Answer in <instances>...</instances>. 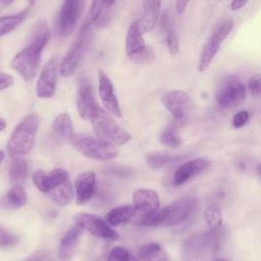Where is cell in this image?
Masks as SVG:
<instances>
[{"mask_svg": "<svg viewBox=\"0 0 261 261\" xmlns=\"http://www.w3.org/2000/svg\"><path fill=\"white\" fill-rule=\"evenodd\" d=\"M216 102L224 108L241 105L246 99V87L236 75L224 74L219 77L214 90Z\"/></svg>", "mask_w": 261, "mask_h": 261, "instance_id": "obj_4", "label": "cell"}, {"mask_svg": "<svg viewBox=\"0 0 261 261\" xmlns=\"http://www.w3.org/2000/svg\"><path fill=\"white\" fill-rule=\"evenodd\" d=\"M161 0H143V15L140 22L142 33L150 32L156 24L159 11H160Z\"/></svg>", "mask_w": 261, "mask_h": 261, "instance_id": "obj_21", "label": "cell"}, {"mask_svg": "<svg viewBox=\"0 0 261 261\" xmlns=\"http://www.w3.org/2000/svg\"><path fill=\"white\" fill-rule=\"evenodd\" d=\"M3 158H4V152L2 150H0V163L2 162Z\"/></svg>", "mask_w": 261, "mask_h": 261, "instance_id": "obj_49", "label": "cell"}, {"mask_svg": "<svg viewBox=\"0 0 261 261\" xmlns=\"http://www.w3.org/2000/svg\"><path fill=\"white\" fill-rule=\"evenodd\" d=\"M250 118V114L248 111L246 110H242L240 112H238L234 116H233V119H232V125L237 128H240L242 127L243 125H245L248 120Z\"/></svg>", "mask_w": 261, "mask_h": 261, "instance_id": "obj_40", "label": "cell"}, {"mask_svg": "<svg viewBox=\"0 0 261 261\" xmlns=\"http://www.w3.org/2000/svg\"><path fill=\"white\" fill-rule=\"evenodd\" d=\"M162 103L176 122L184 121L191 108L190 97L180 90L167 92L162 97Z\"/></svg>", "mask_w": 261, "mask_h": 261, "instance_id": "obj_13", "label": "cell"}, {"mask_svg": "<svg viewBox=\"0 0 261 261\" xmlns=\"http://www.w3.org/2000/svg\"><path fill=\"white\" fill-rule=\"evenodd\" d=\"M107 261H138V259L124 247H114L107 258Z\"/></svg>", "mask_w": 261, "mask_h": 261, "instance_id": "obj_35", "label": "cell"}, {"mask_svg": "<svg viewBox=\"0 0 261 261\" xmlns=\"http://www.w3.org/2000/svg\"><path fill=\"white\" fill-rule=\"evenodd\" d=\"M34 185L42 193L49 194L52 190L63 184L68 179V173L63 168H56L49 173H45L43 170H37L32 176Z\"/></svg>", "mask_w": 261, "mask_h": 261, "instance_id": "obj_15", "label": "cell"}, {"mask_svg": "<svg viewBox=\"0 0 261 261\" xmlns=\"http://www.w3.org/2000/svg\"><path fill=\"white\" fill-rule=\"evenodd\" d=\"M49 39H50V34H49L47 21L45 19L41 18L35 23L33 30L31 32L30 39H29V45L43 50L45 45L49 41Z\"/></svg>", "mask_w": 261, "mask_h": 261, "instance_id": "obj_24", "label": "cell"}, {"mask_svg": "<svg viewBox=\"0 0 261 261\" xmlns=\"http://www.w3.org/2000/svg\"><path fill=\"white\" fill-rule=\"evenodd\" d=\"M42 51L37 47L28 45L13 57L10 67L20 74L24 81H32L40 68Z\"/></svg>", "mask_w": 261, "mask_h": 261, "instance_id": "obj_8", "label": "cell"}, {"mask_svg": "<svg viewBox=\"0 0 261 261\" xmlns=\"http://www.w3.org/2000/svg\"><path fill=\"white\" fill-rule=\"evenodd\" d=\"M59 66L58 57H52L44 65L37 81L36 93L41 99L51 98L56 90L57 70Z\"/></svg>", "mask_w": 261, "mask_h": 261, "instance_id": "obj_11", "label": "cell"}, {"mask_svg": "<svg viewBox=\"0 0 261 261\" xmlns=\"http://www.w3.org/2000/svg\"><path fill=\"white\" fill-rule=\"evenodd\" d=\"M29 1H30V3L33 5V4L35 3V1H36V0H29Z\"/></svg>", "mask_w": 261, "mask_h": 261, "instance_id": "obj_51", "label": "cell"}, {"mask_svg": "<svg viewBox=\"0 0 261 261\" xmlns=\"http://www.w3.org/2000/svg\"><path fill=\"white\" fill-rule=\"evenodd\" d=\"M83 228L75 224V226L68 229L58 246V257L60 261H69L75 251V248L83 234Z\"/></svg>", "mask_w": 261, "mask_h": 261, "instance_id": "obj_19", "label": "cell"}, {"mask_svg": "<svg viewBox=\"0 0 261 261\" xmlns=\"http://www.w3.org/2000/svg\"><path fill=\"white\" fill-rule=\"evenodd\" d=\"M139 21H134L126 33L125 51L127 56L138 63H149L155 58L154 52L145 44Z\"/></svg>", "mask_w": 261, "mask_h": 261, "instance_id": "obj_7", "label": "cell"}, {"mask_svg": "<svg viewBox=\"0 0 261 261\" xmlns=\"http://www.w3.org/2000/svg\"><path fill=\"white\" fill-rule=\"evenodd\" d=\"M50 256L46 251H38L28 257L24 261H49Z\"/></svg>", "mask_w": 261, "mask_h": 261, "instance_id": "obj_41", "label": "cell"}, {"mask_svg": "<svg viewBox=\"0 0 261 261\" xmlns=\"http://www.w3.org/2000/svg\"><path fill=\"white\" fill-rule=\"evenodd\" d=\"M219 230H208L189 237L184 244V255L187 261H197L212 254L218 247Z\"/></svg>", "mask_w": 261, "mask_h": 261, "instance_id": "obj_6", "label": "cell"}, {"mask_svg": "<svg viewBox=\"0 0 261 261\" xmlns=\"http://www.w3.org/2000/svg\"><path fill=\"white\" fill-rule=\"evenodd\" d=\"M233 24H234V22L231 18H226V19L220 21V23H218L215 27V29L213 30L210 37H212L213 39H215L216 41H218L221 44L226 39V37L229 35L231 30L233 29Z\"/></svg>", "mask_w": 261, "mask_h": 261, "instance_id": "obj_33", "label": "cell"}, {"mask_svg": "<svg viewBox=\"0 0 261 261\" xmlns=\"http://www.w3.org/2000/svg\"><path fill=\"white\" fill-rule=\"evenodd\" d=\"M52 130L55 137L62 141H69L73 135V127L70 116L63 112L57 115L52 124Z\"/></svg>", "mask_w": 261, "mask_h": 261, "instance_id": "obj_23", "label": "cell"}, {"mask_svg": "<svg viewBox=\"0 0 261 261\" xmlns=\"http://www.w3.org/2000/svg\"><path fill=\"white\" fill-rule=\"evenodd\" d=\"M166 44H167L169 52L172 55L177 54L179 46H178V39H177V35H176L175 31L171 30L166 34Z\"/></svg>", "mask_w": 261, "mask_h": 261, "instance_id": "obj_39", "label": "cell"}, {"mask_svg": "<svg viewBox=\"0 0 261 261\" xmlns=\"http://www.w3.org/2000/svg\"><path fill=\"white\" fill-rule=\"evenodd\" d=\"M90 119L97 138L110 146H121L132 139L130 134L122 128L110 113L103 110L97 103L92 109Z\"/></svg>", "mask_w": 261, "mask_h": 261, "instance_id": "obj_2", "label": "cell"}, {"mask_svg": "<svg viewBox=\"0 0 261 261\" xmlns=\"http://www.w3.org/2000/svg\"><path fill=\"white\" fill-rule=\"evenodd\" d=\"M96 175L92 171L81 173L75 178L76 204L84 205L89 202L95 194Z\"/></svg>", "mask_w": 261, "mask_h": 261, "instance_id": "obj_18", "label": "cell"}, {"mask_svg": "<svg viewBox=\"0 0 261 261\" xmlns=\"http://www.w3.org/2000/svg\"><path fill=\"white\" fill-rule=\"evenodd\" d=\"M5 127H6V122H5V120L2 119V118H0V132L4 130Z\"/></svg>", "mask_w": 261, "mask_h": 261, "instance_id": "obj_47", "label": "cell"}, {"mask_svg": "<svg viewBox=\"0 0 261 261\" xmlns=\"http://www.w3.org/2000/svg\"><path fill=\"white\" fill-rule=\"evenodd\" d=\"M27 201L28 197L25 191L20 185L15 184L8 190L6 195L1 199L0 204L3 207L7 208H19L24 206L27 204Z\"/></svg>", "mask_w": 261, "mask_h": 261, "instance_id": "obj_22", "label": "cell"}, {"mask_svg": "<svg viewBox=\"0 0 261 261\" xmlns=\"http://www.w3.org/2000/svg\"><path fill=\"white\" fill-rule=\"evenodd\" d=\"M133 206L137 220L145 218L159 210V196L153 190L138 189L133 194Z\"/></svg>", "mask_w": 261, "mask_h": 261, "instance_id": "obj_12", "label": "cell"}, {"mask_svg": "<svg viewBox=\"0 0 261 261\" xmlns=\"http://www.w3.org/2000/svg\"><path fill=\"white\" fill-rule=\"evenodd\" d=\"M139 258L141 261H169L164 249L156 243L141 247L139 250Z\"/></svg>", "mask_w": 261, "mask_h": 261, "instance_id": "obj_27", "label": "cell"}, {"mask_svg": "<svg viewBox=\"0 0 261 261\" xmlns=\"http://www.w3.org/2000/svg\"><path fill=\"white\" fill-rule=\"evenodd\" d=\"M16 237L6 228L0 226V248L9 247L16 243Z\"/></svg>", "mask_w": 261, "mask_h": 261, "instance_id": "obj_38", "label": "cell"}, {"mask_svg": "<svg viewBox=\"0 0 261 261\" xmlns=\"http://www.w3.org/2000/svg\"><path fill=\"white\" fill-rule=\"evenodd\" d=\"M219 1H223V0H219Z\"/></svg>", "mask_w": 261, "mask_h": 261, "instance_id": "obj_52", "label": "cell"}, {"mask_svg": "<svg viewBox=\"0 0 261 261\" xmlns=\"http://www.w3.org/2000/svg\"><path fill=\"white\" fill-rule=\"evenodd\" d=\"M49 196L54 202H56L60 206L68 205L73 200V197H74L73 188L69 178L65 180L63 184H61L60 186H58L57 188H55L54 190H52L49 193Z\"/></svg>", "mask_w": 261, "mask_h": 261, "instance_id": "obj_28", "label": "cell"}, {"mask_svg": "<svg viewBox=\"0 0 261 261\" xmlns=\"http://www.w3.org/2000/svg\"><path fill=\"white\" fill-rule=\"evenodd\" d=\"M198 207L196 198H184L177 200L163 209H159L154 214L135 221L143 226H174L187 220Z\"/></svg>", "mask_w": 261, "mask_h": 261, "instance_id": "obj_1", "label": "cell"}, {"mask_svg": "<svg viewBox=\"0 0 261 261\" xmlns=\"http://www.w3.org/2000/svg\"><path fill=\"white\" fill-rule=\"evenodd\" d=\"M84 5L85 0H64L58 19V31L61 36L67 37L73 32L83 13Z\"/></svg>", "mask_w": 261, "mask_h": 261, "instance_id": "obj_10", "label": "cell"}, {"mask_svg": "<svg viewBox=\"0 0 261 261\" xmlns=\"http://www.w3.org/2000/svg\"><path fill=\"white\" fill-rule=\"evenodd\" d=\"M181 156H174V155H167L162 153H156L151 152L147 153L145 156L147 165L152 169H160L162 167H165L169 164H172L178 160H180Z\"/></svg>", "mask_w": 261, "mask_h": 261, "instance_id": "obj_30", "label": "cell"}, {"mask_svg": "<svg viewBox=\"0 0 261 261\" xmlns=\"http://www.w3.org/2000/svg\"><path fill=\"white\" fill-rule=\"evenodd\" d=\"M15 0H0V5L1 6H8V5H10L11 3H13Z\"/></svg>", "mask_w": 261, "mask_h": 261, "instance_id": "obj_45", "label": "cell"}, {"mask_svg": "<svg viewBox=\"0 0 261 261\" xmlns=\"http://www.w3.org/2000/svg\"><path fill=\"white\" fill-rule=\"evenodd\" d=\"M98 79H99V95H100L103 106L109 113L117 117H121V109H120V106H119V103L110 79L101 69L99 70Z\"/></svg>", "mask_w": 261, "mask_h": 261, "instance_id": "obj_16", "label": "cell"}, {"mask_svg": "<svg viewBox=\"0 0 261 261\" xmlns=\"http://www.w3.org/2000/svg\"><path fill=\"white\" fill-rule=\"evenodd\" d=\"M96 102L93 96L92 87L86 77H82L79 84L76 100V107L81 117L84 119H90L91 112Z\"/></svg>", "mask_w": 261, "mask_h": 261, "instance_id": "obj_20", "label": "cell"}, {"mask_svg": "<svg viewBox=\"0 0 261 261\" xmlns=\"http://www.w3.org/2000/svg\"><path fill=\"white\" fill-rule=\"evenodd\" d=\"M189 3V0H176L175 6H176V12L178 14L184 13V11L186 10V7Z\"/></svg>", "mask_w": 261, "mask_h": 261, "instance_id": "obj_44", "label": "cell"}, {"mask_svg": "<svg viewBox=\"0 0 261 261\" xmlns=\"http://www.w3.org/2000/svg\"><path fill=\"white\" fill-rule=\"evenodd\" d=\"M220 45L221 44L218 41H216L215 39H213L212 37H209V39L206 41V43L204 44V46L202 48L200 58H199L198 69L200 72L205 71L209 67L214 56L218 52Z\"/></svg>", "mask_w": 261, "mask_h": 261, "instance_id": "obj_26", "label": "cell"}, {"mask_svg": "<svg viewBox=\"0 0 261 261\" xmlns=\"http://www.w3.org/2000/svg\"><path fill=\"white\" fill-rule=\"evenodd\" d=\"M203 217L210 230H219L222 222L221 208L219 204L210 203L203 212Z\"/></svg>", "mask_w": 261, "mask_h": 261, "instance_id": "obj_31", "label": "cell"}, {"mask_svg": "<svg viewBox=\"0 0 261 261\" xmlns=\"http://www.w3.org/2000/svg\"><path fill=\"white\" fill-rule=\"evenodd\" d=\"M74 222L83 229L98 238L111 241L119 239V234L97 215L81 212L74 215Z\"/></svg>", "mask_w": 261, "mask_h": 261, "instance_id": "obj_9", "label": "cell"}, {"mask_svg": "<svg viewBox=\"0 0 261 261\" xmlns=\"http://www.w3.org/2000/svg\"><path fill=\"white\" fill-rule=\"evenodd\" d=\"M248 88L251 95L261 99V74H254L248 80Z\"/></svg>", "mask_w": 261, "mask_h": 261, "instance_id": "obj_37", "label": "cell"}, {"mask_svg": "<svg viewBox=\"0 0 261 261\" xmlns=\"http://www.w3.org/2000/svg\"><path fill=\"white\" fill-rule=\"evenodd\" d=\"M29 11L30 8H25L17 13L0 17V38L16 29L25 19Z\"/></svg>", "mask_w": 261, "mask_h": 261, "instance_id": "obj_29", "label": "cell"}, {"mask_svg": "<svg viewBox=\"0 0 261 261\" xmlns=\"http://www.w3.org/2000/svg\"><path fill=\"white\" fill-rule=\"evenodd\" d=\"M247 2H248V0H232L230 3V9L232 11L240 10L241 8H243L246 5Z\"/></svg>", "mask_w": 261, "mask_h": 261, "instance_id": "obj_43", "label": "cell"}, {"mask_svg": "<svg viewBox=\"0 0 261 261\" xmlns=\"http://www.w3.org/2000/svg\"><path fill=\"white\" fill-rule=\"evenodd\" d=\"M39 127V118L35 114L25 116L13 129L8 142L7 151L10 156L29 154L35 146Z\"/></svg>", "mask_w": 261, "mask_h": 261, "instance_id": "obj_3", "label": "cell"}, {"mask_svg": "<svg viewBox=\"0 0 261 261\" xmlns=\"http://www.w3.org/2000/svg\"><path fill=\"white\" fill-rule=\"evenodd\" d=\"M160 142L170 148H175L180 145V138L177 134V127L170 125L160 135Z\"/></svg>", "mask_w": 261, "mask_h": 261, "instance_id": "obj_34", "label": "cell"}, {"mask_svg": "<svg viewBox=\"0 0 261 261\" xmlns=\"http://www.w3.org/2000/svg\"><path fill=\"white\" fill-rule=\"evenodd\" d=\"M13 77L7 73L0 72V91L9 88L13 84Z\"/></svg>", "mask_w": 261, "mask_h": 261, "instance_id": "obj_42", "label": "cell"}, {"mask_svg": "<svg viewBox=\"0 0 261 261\" xmlns=\"http://www.w3.org/2000/svg\"><path fill=\"white\" fill-rule=\"evenodd\" d=\"M213 261H228V260L224 259V258H214Z\"/></svg>", "mask_w": 261, "mask_h": 261, "instance_id": "obj_50", "label": "cell"}, {"mask_svg": "<svg viewBox=\"0 0 261 261\" xmlns=\"http://www.w3.org/2000/svg\"><path fill=\"white\" fill-rule=\"evenodd\" d=\"M257 171H258V173H259V175L261 176V162L257 165Z\"/></svg>", "mask_w": 261, "mask_h": 261, "instance_id": "obj_48", "label": "cell"}, {"mask_svg": "<svg viewBox=\"0 0 261 261\" xmlns=\"http://www.w3.org/2000/svg\"><path fill=\"white\" fill-rule=\"evenodd\" d=\"M135 216V208L133 205H122L114 207L106 214L107 222L116 226L128 222Z\"/></svg>", "mask_w": 261, "mask_h": 261, "instance_id": "obj_25", "label": "cell"}, {"mask_svg": "<svg viewBox=\"0 0 261 261\" xmlns=\"http://www.w3.org/2000/svg\"><path fill=\"white\" fill-rule=\"evenodd\" d=\"M72 147L85 157L106 161L115 158L118 155L115 147L110 146L98 138L84 134H73L69 140Z\"/></svg>", "mask_w": 261, "mask_h": 261, "instance_id": "obj_5", "label": "cell"}, {"mask_svg": "<svg viewBox=\"0 0 261 261\" xmlns=\"http://www.w3.org/2000/svg\"><path fill=\"white\" fill-rule=\"evenodd\" d=\"M105 7V0H93L89 12V20L94 23L101 18L102 9Z\"/></svg>", "mask_w": 261, "mask_h": 261, "instance_id": "obj_36", "label": "cell"}, {"mask_svg": "<svg viewBox=\"0 0 261 261\" xmlns=\"http://www.w3.org/2000/svg\"><path fill=\"white\" fill-rule=\"evenodd\" d=\"M10 179L14 184L22 182L28 176V163L24 159L15 158L13 159L9 168Z\"/></svg>", "mask_w": 261, "mask_h": 261, "instance_id": "obj_32", "label": "cell"}, {"mask_svg": "<svg viewBox=\"0 0 261 261\" xmlns=\"http://www.w3.org/2000/svg\"><path fill=\"white\" fill-rule=\"evenodd\" d=\"M210 165L209 160L205 158H198L190 160L180 165L173 175V185L180 186L191 179L192 177L200 174Z\"/></svg>", "mask_w": 261, "mask_h": 261, "instance_id": "obj_17", "label": "cell"}, {"mask_svg": "<svg viewBox=\"0 0 261 261\" xmlns=\"http://www.w3.org/2000/svg\"><path fill=\"white\" fill-rule=\"evenodd\" d=\"M115 1H116V0H105V7H106V8L111 7V6L115 3Z\"/></svg>", "mask_w": 261, "mask_h": 261, "instance_id": "obj_46", "label": "cell"}, {"mask_svg": "<svg viewBox=\"0 0 261 261\" xmlns=\"http://www.w3.org/2000/svg\"><path fill=\"white\" fill-rule=\"evenodd\" d=\"M87 38H88V30L86 29V31L81 32L80 38L75 41L71 49L63 58L60 64V73L63 77H68L75 71L84 55Z\"/></svg>", "mask_w": 261, "mask_h": 261, "instance_id": "obj_14", "label": "cell"}]
</instances>
